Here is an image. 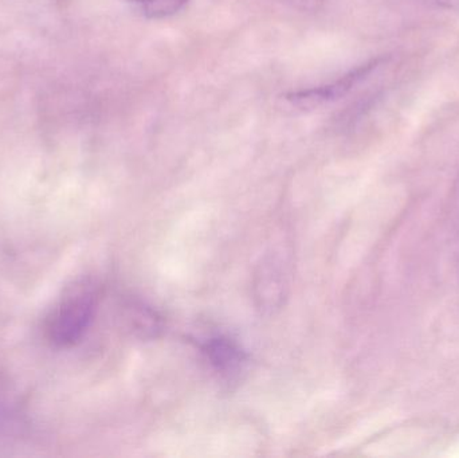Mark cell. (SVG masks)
Returning <instances> with one entry per match:
<instances>
[{
  "mask_svg": "<svg viewBox=\"0 0 459 458\" xmlns=\"http://www.w3.org/2000/svg\"><path fill=\"white\" fill-rule=\"evenodd\" d=\"M8 414L7 401L3 398L2 392H0V424L4 421L5 416Z\"/></svg>",
  "mask_w": 459,
  "mask_h": 458,
  "instance_id": "obj_7",
  "label": "cell"
},
{
  "mask_svg": "<svg viewBox=\"0 0 459 458\" xmlns=\"http://www.w3.org/2000/svg\"><path fill=\"white\" fill-rule=\"evenodd\" d=\"M99 304V288L81 281L54 307L45 323V335L53 346L69 349L82 341L93 322Z\"/></svg>",
  "mask_w": 459,
  "mask_h": 458,
  "instance_id": "obj_1",
  "label": "cell"
},
{
  "mask_svg": "<svg viewBox=\"0 0 459 458\" xmlns=\"http://www.w3.org/2000/svg\"><path fill=\"white\" fill-rule=\"evenodd\" d=\"M150 18H167L182 11L190 0H128Z\"/></svg>",
  "mask_w": 459,
  "mask_h": 458,
  "instance_id": "obj_4",
  "label": "cell"
},
{
  "mask_svg": "<svg viewBox=\"0 0 459 458\" xmlns=\"http://www.w3.org/2000/svg\"><path fill=\"white\" fill-rule=\"evenodd\" d=\"M293 7L302 11H317L323 5L324 0H282Z\"/></svg>",
  "mask_w": 459,
  "mask_h": 458,
  "instance_id": "obj_5",
  "label": "cell"
},
{
  "mask_svg": "<svg viewBox=\"0 0 459 458\" xmlns=\"http://www.w3.org/2000/svg\"><path fill=\"white\" fill-rule=\"evenodd\" d=\"M380 62H382V59H375V61L363 65V66L351 72L350 74L340 78L336 82L329 83V85L323 86V88L309 89V91L290 94L288 99L293 104L299 105V107L305 108L317 107V105L329 101V99L344 96L356 83L360 82L367 75L371 74L372 70L377 69Z\"/></svg>",
  "mask_w": 459,
  "mask_h": 458,
  "instance_id": "obj_2",
  "label": "cell"
},
{
  "mask_svg": "<svg viewBox=\"0 0 459 458\" xmlns=\"http://www.w3.org/2000/svg\"><path fill=\"white\" fill-rule=\"evenodd\" d=\"M210 365L223 378L234 379L245 367L246 357L238 343L228 336H212L202 344Z\"/></svg>",
  "mask_w": 459,
  "mask_h": 458,
  "instance_id": "obj_3",
  "label": "cell"
},
{
  "mask_svg": "<svg viewBox=\"0 0 459 458\" xmlns=\"http://www.w3.org/2000/svg\"><path fill=\"white\" fill-rule=\"evenodd\" d=\"M437 4L444 10L455 11L459 13V0H436Z\"/></svg>",
  "mask_w": 459,
  "mask_h": 458,
  "instance_id": "obj_6",
  "label": "cell"
}]
</instances>
